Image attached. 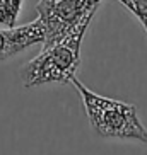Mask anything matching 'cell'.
Returning <instances> with one entry per match:
<instances>
[{"instance_id": "obj_1", "label": "cell", "mask_w": 147, "mask_h": 155, "mask_svg": "<svg viewBox=\"0 0 147 155\" xmlns=\"http://www.w3.org/2000/svg\"><path fill=\"white\" fill-rule=\"evenodd\" d=\"M70 84L80 96L89 124L97 137L147 145V126L138 118L137 107L133 104L99 96L87 89L77 77H74Z\"/></svg>"}, {"instance_id": "obj_2", "label": "cell", "mask_w": 147, "mask_h": 155, "mask_svg": "<svg viewBox=\"0 0 147 155\" xmlns=\"http://www.w3.org/2000/svg\"><path fill=\"white\" fill-rule=\"evenodd\" d=\"M92 17L86 19L70 34L51 46H43L41 53L24 63L19 70L26 89L48 84H70L80 67V45Z\"/></svg>"}, {"instance_id": "obj_3", "label": "cell", "mask_w": 147, "mask_h": 155, "mask_svg": "<svg viewBox=\"0 0 147 155\" xmlns=\"http://www.w3.org/2000/svg\"><path fill=\"white\" fill-rule=\"evenodd\" d=\"M101 0H38V19L45 26V43L51 46L89 17H94Z\"/></svg>"}, {"instance_id": "obj_4", "label": "cell", "mask_w": 147, "mask_h": 155, "mask_svg": "<svg viewBox=\"0 0 147 155\" xmlns=\"http://www.w3.org/2000/svg\"><path fill=\"white\" fill-rule=\"evenodd\" d=\"M45 26L39 19L24 26L0 29V61L17 56L34 45L45 43Z\"/></svg>"}, {"instance_id": "obj_5", "label": "cell", "mask_w": 147, "mask_h": 155, "mask_svg": "<svg viewBox=\"0 0 147 155\" xmlns=\"http://www.w3.org/2000/svg\"><path fill=\"white\" fill-rule=\"evenodd\" d=\"M24 0H0V29L14 28L22 10Z\"/></svg>"}, {"instance_id": "obj_6", "label": "cell", "mask_w": 147, "mask_h": 155, "mask_svg": "<svg viewBox=\"0 0 147 155\" xmlns=\"http://www.w3.org/2000/svg\"><path fill=\"white\" fill-rule=\"evenodd\" d=\"M118 2L140 21L147 32V0H118Z\"/></svg>"}]
</instances>
